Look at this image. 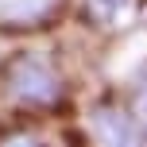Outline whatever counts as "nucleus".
<instances>
[{"instance_id": "423d86ee", "label": "nucleus", "mask_w": 147, "mask_h": 147, "mask_svg": "<svg viewBox=\"0 0 147 147\" xmlns=\"http://www.w3.org/2000/svg\"><path fill=\"white\" fill-rule=\"evenodd\" d=\"M136 124H140L143 132H147V85L140 89V93H136Z\"/></svg>"}, {"instance_id": "20e7f679", "label": "nucleus", "mask_w": 147, "mask_h": 147, "mask_svg": "<svg viewBox=\"0 0 147 147\" xmlns=\"http://www.w3.org/2000/svg\"><path fill=\"white\" fill-rule=\"evenodd\" d=\"M85 12L93 16L97 23L112 27V23H120L128 16V0H85Z\"/></svg>"}, {"instance_id": "f257e3e1", "label": "nucleus", "mask_w": 147, "mask_h": 147, "mask_svg": "<svg viewBox=\"0 0 147 147\" xmlns=\"http://www.w3.org/2000/svg\"><path fill=\"white\" fill-rule=\"evenodd\" d=\"M4 85H8V93L20 105H35V109H47V105H54L62 97L58 70L51 66V58H43L35 51H23V54H16L8 62Z\"/></svg>"}, {"instance_id": "7ed1b4c3", "label": "nucleus", "mask_w": 147, "mask_h": 147, "mask_svg": "<svg viewBox=\"0 0 147 147\" xmlns=\"http://www.w3.org/2000/svg\"><path fill=\"white\" fill-rule=\"evenodd\" d=\"M62 0H0V23L8 27H31V23H43L58 12Z\"/></svg>"}, {"instance_id": "f03ea898", "label": "nucleus", "mask_w": 147, "mask_h": 147, "mask_svg": "<svg viewBox=\"0 0 147 147\" xmlns=\"http://www.w3.org/2000/svg\"><path fill=\"white\" fill-rule=\"evenodd\" d=\"M93 132H97L101 147H147L143 128L116 109H97L93 112Z\"/></svg>"}, {"instance_id": "39448f33", "label": "nucleus", "mask_w": 147, "mask_h": 147, "mask_svg": "<svg viewBox=\"0 0 147 147\" xmlns=\"http://www.w3.org/2000/svg\"><path fill=\"white\" fill-rule=\"evenodd\" d=\"M0 147H39V140L31 132H8V136H0Z\"/></svg>"}]
</instances>
